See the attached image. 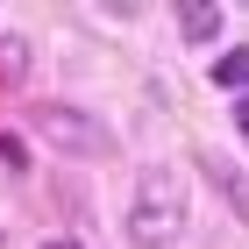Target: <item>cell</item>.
<instances>
[{"instance_id": "cell-1", "label": "cell", "mask_w": 249, "mask_h": 249, "mask_svg": "<svg viewBox=\"0 0 249 249\" xmlns=\"http://www.w3.org/2000/svg\"><path fill=\"white\" fill-rule=\"evenodd\" d=\"M185 235V185H178L171 164H142L128 199V242L135 249H171Z\"/></svg>"}, {"instance_id": "cell-2", "label": "cell", "mask_w": 249, "mask_h": 249, "mask_svg": "<svg viewBox=\"0 0 249 249\" xmlns=\"http://www.w3.org/2000/svg\"><path fill=\"white\" fill-rule=\"evenodd\" d=\"M36 135L50 142V150L78 157V164H100V157H114V128L107 121H93L86 107H64V100H50V107H36Z\"/></svg>"}, {"instance_id": "cell-3", "label": "cell", "mask_w": 249, "mask_h": 249, "mask_svg": "<svg viewBox=\"0 0 249 249\" xmlns=\"http://www.w3.org/2000/svg\"><path fill=\"white\" fill-rule=\"evenodd\" d=\"M207 178L228 192V207L249 221V171H242V164H228V157H207Z\"/></svg>"}, {"instance_id": "cell-4", "label": "cell", "mask_w": 249, "mask_h": 249, "mask_svg": "<svg viewBox=\"0 0 249 249\" xmlns=\"http://www.w3.org/2000/svg\"><path fill=\"white\" fill-rule=\"evenodd\" d=\"M178 36L185 43H213L221 36V7H178Z\"/></svg>"}, {"instance_id": "cell-5", "label": "cell", "mask_w": 249, "mask_h": 249, "mask_svg": "<svg viewBox=\"0 0 249 249\" xmlns=\"http://www.w3.org/2000/svg\"><path fill=\"white\" fill-rule=\"evenodd\" d=\"M29 64H36V57H29V43H21V36H0V86H21Z\"/></svg>"}, {"instance_id": "cell-6", "label": "cell", "mask_w": 249, "mask_h": 249, "mask_svg": "<svg viewBox=\"0 0 249 249\" xmlns=\"http://www.w3.org/2000/svg\"><path fill=\"white\" fill-rule=\"evenodd\" d=\"M213 86H228V93H242V86H249V50H228V57L213 64Z\"/></svg>"}, {"instance_id": "cell-7", "label": "cell", "mask_w": 249, "mask_h": 249, "mask_svg": "<svg viewBox=\"0 0 249 249\" xmlns=\"http://www.w3.org/2000/svg\"><path fill=\"white\" fill-rule=\"evenodd\" d=\"M0 171H29V150H21V135H0Z\"/></svg>"}, {"instance_id": "cell-8", "label": "cell", "mask_w": 249, "mask_h": 249, "mask_svg": "<svg viewBox=\"0 0 249 249\" xmlns=\"http://www.w3.org/2000/svg\"><path fill=\"white\" fill-rule=\"evenodd\" d=\"M235 128H242V135H249V93H242V100H235Z\"/></svg>"}, {"instance_id": "cell-9", "label": "cell", "mask_w": 249, "mask_h": 249, "mask_svg": "<svg viewBox=\"0 0 249 249\" xmlns=\"http://www.w3.org/2000/svg\"><path fill=\"white\" fill-rule=\"evenodd\" d=\"M43 249H78V242H71V235H50V242H43Z\"/></svg>"}]
</instances>
